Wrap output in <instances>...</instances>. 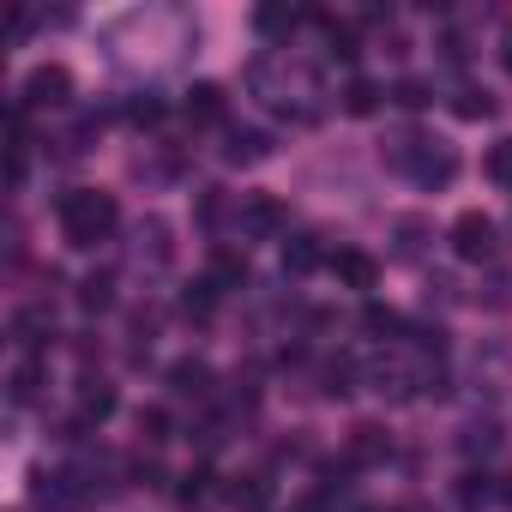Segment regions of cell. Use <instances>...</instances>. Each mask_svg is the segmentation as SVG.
I'll return each instance as SVG.
<instances>
[{"mask_svg": "<svg viewBox=\"0 0 512 512\" xmlns=\"http://www.w3.org/2000/svg\"><path fill=\"white\" fill-rule=\"evenodd\" d=\"M115 223H121V205H115V193H103V187H73V193L61 199V235H67L73 247L109 241Z\"/></svg>", "mask_w": 512, "mask_h": 512, "instance_id": "6da1fadb", "label": "cell"}, {"mask_svg": "<svg viewBox=\"0 0 512 512\" xmlns=\"http://www.w3.org/2000/svg\"><path fill=\"white\" fill-rule=\"evenodd\" d=\"M31 506H37V512H85V506H91V482H85L79 470H37Z\"/></svg>", "mask_w": 512, "mask_h": 512, "instance_id": "7a4b0ae2", "label": "cell"}, {"mask_svg": "<svg viewBox=\"0 0 512 512\" xmlns=\"http://www.w3.org/2000/svg\"><path fill=\"white\" fill-rule=\"evenodd\" d=\"M368 386H374L380 398H416V392H428V368H416L410 356L386 350V356L368 362Z\"/></svg>", "mask_w": 512, "mask_h": 512, "instance_id": "3957f363", "label": "cell"}, {"mask_svg": "<svg viewBox=\"0 0 512 512\" xmlns=\"http://www.w3.org/2000/svg\"><path fill=\"white\" fill-rule=\"evenodd\" d=\"M235 229H241L247 241H272V235L290 229V211H284L272 193H247V199L235 205Z\"/></svg>", "mask_w": 512, "mask_h": 512, "instance_id": "277c9868", "label": "cell"}, {"mask_svg": "<svg viewBox=\"0 0 512 512\" xmlns=\"http://www.w3.org/2000/svg\"><path fill=\"white\" fill-rule=\"evenodd\" d=\"M404 175H410V181H422V187H452V175H458V151L422 133V139H416V151H410V163H404Z\"/></svg>", "mask_w": 512, "mask_h": 512, "instance_id": "5b68a950", "label": "cell"}, {"mask_svg": "<svg viewBox=\"0 0 512 512\" xmlns=\"http://www.w3.org/2000/svg\"><path fill=\"white\" fill-rule=\"evenodd\" d=\"M73 103V73L67 67H31V79H25V97H19V109H67Z\"/></svg>", "mask_w": 512, "mask_h": 512, "instance_id": "8992f818", "label": "cell"}, {"mask_svg": "<svg viewBox=\"0 0 512 512\" xmlns=\"http://www.w3.org/2000/svg\"><path fill=\"white\" fill-rule=\"evenodd\" d=\"M452 253L458 260H494V223L482 211H464L452 223Z\"/></svg>", "mask_w": 512, "mask_h": 512, "instance_id": "52a82bcc", "label": "cell"}, {"mask_svg": "<svg viewBox=\"0 0 512 512\" xmlns=\"http://www.w3.org/2000/svg\"><path fill=\"white\" fill-rule=\"evenodd\" d=\"M109 416H115V386L109 380H85L79 386V416L67 422V440H79L91 422H109Z\"/></svg>", "mask_w": 512, "mask_h": 512, "instance_id": "ba28073f", "label": "cell"}, {"mask_svg": "<svg viewBox=\"0 0 512 512\" xmlns=\"http://www.w3.org/2000/svg\"><path fill=\"white\" fill-rule=\"evenodd\" d=\"M332 272H338L344 290H374V284H380L374 253H362V247H338V253H332Z\"/></svg>", "mask_w": 512, "mask_h": 512, "instance_id": "9c48e42d", "label": "cell"}, {"mask_svg": "<svg viewBox=\"0 0 512 512\" xmlns=\"http://www.w3.org/2000/svg\"><path fill=\"white\" fill-rule=\"evenodd\" d=\"M386 452H392V440L374 422H356L350 428V446H344V464L350 470H368V464H386Z\"/></svg>", "mask_w": 512, "mask_h": 512, "instance_id": "30bf717a", "label": "cell"}, {"mask_svg": "<svg viewBox=\"0 0 512 512\" xmlns=\"http://www.w3.org/2000/svg\"><path fill=\"white\" fill-rule=\"evenodd\" d=\"M223 500H229L235 512H266V506H272V476H266V470H247V476H235V482L223 488Z\"/></svg>", "mask_w": 512, "mask_h": 512, "instance_id": "8fae6325", "label": "cell"}, {"mask_svg": "<svg viewBox=\"0 0 512 512\" xmlns=\"http://www.w3.org/2000/svg\"><path fill=\"white\" fill-rule=\"evenodd\" d=\"M49 338H55V314H49L43 302H31V308L13 314V344H19V350H43Z\"/></svg>", "mask_w": 512, "mask_h": 512, "instance_id": "7c38bea8", "label": "cell"}, {"mask_svg": "<svg viewBox=\"0 0 512 512\" xmlns=\"http://www.w3.org/2000/svg\"><path fill=\"white\" fill-rule=\"evenodd\" d=\"M266 157H272V139L260 127H235L229 145H223V163H235V169H253V163H266Z\"/></svg>", "mask_w": 512, "mask_h": 512, "instance_id": "4fadbf2b", "label": "cell"}, {"mask_svg": "<svg viewBox=\"0 0 512 512\" xmlns=\"http://www.w3.org/2000/svg\"><path fill=\"white\" fill-rule=\"evenodd\" d=\"M223 115H229V97L217 85H193L187 91V121L193 127H223Z\"/></svg>", "mask_w": 512, "mask_h": 512, "instance_id": "5bb4252c", "label": "cell"}, {"mask_svg": "<svg viewBox=\"0 0 512 512\" xmlns=\"http://www.w3.org/2000/svg\"><path fill=\"white\" fill-rule=\"evenodd\" d=\"M169 386H175L181 398H211V368H205L199 356H181V362L169 368Z\"/></svg>", "mask_w": 512, "mask_h": 512, "instance_id": "9a60e30c", "label": "cell"}, {"mask_svg": "<svg viewBox=\"0 0 512 512\" xmlns=\"http://www.w3.org/2000/svg\"><path fill=\"white\" fill-rule=\"evenodd\" d=\"M175 500H181L187 512H199V506H211V500H217V476H211V464H193V470L181 476V488H175Z\"/></svg>", "mask_w": 512, "mask_h": 512, "instance_id": "2e32d148", "label": "cell"}, {"mask_svg": "<svg viewBox=\"0 0 512 512\" xmlns=\"http://www.w3.org/2000/svg\"><path fill=\"white\" fill-rule=\"evenodd\" d=\"M320 260H326V253H320V241H314V235H290V241H284V272H290V278L320 272Z\"/></svg>", "mask_w": 512, "mask_h": 512, "instance_id": "e0dca14e", "label": "cell"}, {"mask_svg": "<svg viewBox=\"0 0 512 512\" xmlns=\"http://www.w3.org/2000/svg\"><path fill=\"white\" fill-rule=\"evenodd\" d=\"M211 284H217V290H241V284H247V253L217 247V253H211Z\"/></svg>", "mask_w": 512, "mask_h": 512, "instance_id": "ac0fdd59", "label": "cell"}, {"mask_svg": "<svg viewBox=\"0 0 512 512\" xmlns=\"http://www.w3.org/2000/svg\"><path fill=\"white\" fill-rule=\"evenodd\" d=\"M494 500H500V482H494V476H476V470L458 476V506H464V512H482V506H494Z\"/></svg>", "mask_w": 512, "mask_h": 512, "instance_id": "d6986e66", "label": "cell"}, {"mask_svg": "<svg viewBox=\"0 0 512 512\" xmlns=\"http://www.w3.org/2000/svg\"><path fill=\"white\" fill-rule=\"evenodd\" d=\"M380 103H386V91L374 79H350L344 85V115H380Z\"/></svg>", "mask_w": 512, "mask_h": 512, "instance_id": "ffe728a7", "label": "cell"}, {"mask_svg": "<svg viewBox=\"0 0 512 512\" xmlns=\"http://www.w3.org/2000/svg\"><path fill=\"white\" fill-rule=\"evenodd\" d=\"M79 308H85V314H109V308H115V278H109V272H91V278L79 284Z\"/></svg>", "mask_w": 512, "mask_h": 512, "instance_id": "44dd1931", "label": "cell"}, {"mask_svg": "<svg viewBox=\"0 0 512 512\" xmlns=\"http://www.w3.org/2000/svg\"><path fill=\"white\" fill-rule=\"evenodd\" d=\"M296 25H302V13H296V7H260V13H253V31L272 37V43H278V37H290Z\"/></svg>", "mask_w": 512, "mask_h": 512, "instance_id": "7402d4cb", "label": "cell"}, {"mask_svg": "<svg viewBox=\"0 0 512 512\" xmlns=\"http://www.w3.org/2000/svg\"><path fill=\"white\" fill-rule=\"evenodd\" d=\"M362 326H368L374 338H404V332H410V320H404L398 308H380V302H368V308H362Z\"/></svg>", "mask_w": 512, "mask_h": 512, "instance_id": "603a6c76", "label": "cell"}, {"mask_svg": "<svg viewBox=\"0 0 512 512\" xmlns=\"http://www.w3.org/2000/svg\"><path fill=\"white\" fill-rule=\"evenodd\" d=\"M452 115H458V121H488V115H494V97H488L482 85H464V91L452 97Z\"/></svg>", "mask_w": 512, "mask_h": 512, "instance_id": "cb8c5ba5", "label": "cell"}, {"mask_svg": "<svg viewBox=\"0 0 512 512\" xmlns=\"http://www.w3.org/2000/svg\"><path fill=\"white\" fill-rule=\"evenodd\" d=\"M217 296H223V290H217L211 278H199V284H187V296H181V314H187V320H211Z\"/></svg>", "mask_w": 512, "mask_h": 512, "instance_id": "d4e9b609", "label": "cell"}, {"mask_svg": "<svg viewBox=\"0 0 512 512\" xmlns=\"http://www.w3.org/2000/svg\"><path fill=\"white\" fill-rule=\"evenodd\" d=\"M320 25H326V43H332L338 61H356V55H362V49H356V25H344V19H332V13H320Z\"/></svg>", "mask_w": 512, "mask_h": 512, "instance_id": "484cf974", "label": "cell"}, {"mask_svg": "<svg viewBox=\"0 0 512 512\" xmlns=\"http://www.w3.org/2000/svg\"><path fill=\"white\" fill-rule=\"evenodd\" d=\"M43 380H49L43 362H19V368H13V404H31V398L43 392Z\"/></svg>", "mask_w": 512, "mask_h": 512, "instance_id": "4316f807", "label": "cell"}, {"mask_svg": "<svg viewBox=\"0 0 512 512\" xmlns=\"http://www.w3.org/2000/svg\"><path fill=\"white\" fill-rule=\"evenodd\" d=\"M398 253H404V260H416V253H422V235H428V217H398Z\"/></svg>", "mask_w": 512, "mask_h": 512, "instance_id": "83f0119b", "label": "cell"}, {"mask_svg": "<svg viewBox=\"0 0 512 512\" xmlns=\"http://www.w3.org/2000/svg\"><path fill=\"white\" fill-rule=\"evenodd\" d=\"M127 121H133V127H157V121H163V97H151V91H139V97L127 103Z\"/></svg>", "mask_w": 512, "mask_h": 512, "instance_id": "f1b7e54d", "label": "cell"}, {"mask_svg": "<svg viewBox=\"0 0 512 512\" xmlns=\"http://www.w3.org/2000/svg\"><path fill=\"white\" fill-rule=\"evenodd\" d=\"M392 103H398V109H428V103H434V91H428L422 79H398V91H392Z\"/></svg>", "mask_w": 512, "mask_h": 512, "instance_id": "f546056e", "label": "cell"}, {"mask_svg": "<svg viewBox=\"0 0 512 512\" xmlns=\"http://www.w3.org/2000/svg\"><path fill=\"white\" fill-rule=\"evenodd\" d=\"M350 380H356V362H350V356H332V362H326V392H332V398H344V392H350Z\"/></svg>", "mask_w": 512, "mask_h": 512, "instance_id": "4dcf8cb0", "label": "cell"}, {"mask_svg": "<svg viewBox=\"0 0 512 512\" xmlns=\"http://www.w3.org/2000/svg\"><path fill=\"white\" fill-rule=\"evenodd\" d=\"M482 169H488V181H500V187H512V139H500V145L488 151V163H482Z\"/></svg>", "mask_w": 512, "mask_h": 512, "instance_id": "1f68e13d", "label": "cell"}, {"mask_svg": "<svg viewBox=\"0 0 512 512\" xmlns=\"http://www.w3.org/2000/svg\"><path fill=\"white\" fill-rule=\"evenodd\" d=\"M139 434H145L151 446H163V440H169V410H139Z\"/></svg>", "mask_w": 512, "mask_h": 512, "instance_id": "d6a6232c", "label": "cell"}, {"mask_svg": "<svg viewBox=\"0 0 512 512\" xmlns=\"http://www.w3.org/2000/svg\"><path fill=\"white\" fill-rule=\"evenodd\" d=\"M500 61H506V73H512V31L500 37Z\"/></svg>", "mask_w": 512, "mask_h": 512, "instance_id": "836d02e7", "label": "cell"}, {"mask_svg": "<svg viewBox=\"0 0 512 512\" xmlns=\"http://www.w3.org/2000/svg\"><path fill=\"white\" fill-rule=\"evenodd\" d=\"M500 506H506V512H512V476H506V482H500Z\"/></svg>", "mask_w": 512, "mask_h": 512, "instance_id": "e575fe53", "label": "cell"}, {"mask_svg": "<svg viewBox=\"0 0 512 512\" xmlns=\"http://www.w3.org/2000/svg\"><path fill=\"white\" fill-rule=\"evenodd\" d=\"M404 512H428V506H404Z\"/></svg>", "mask_w": 512, "mask_h": 512, "instance_id": "d590c367", "label": "cell"}]
</instances>
